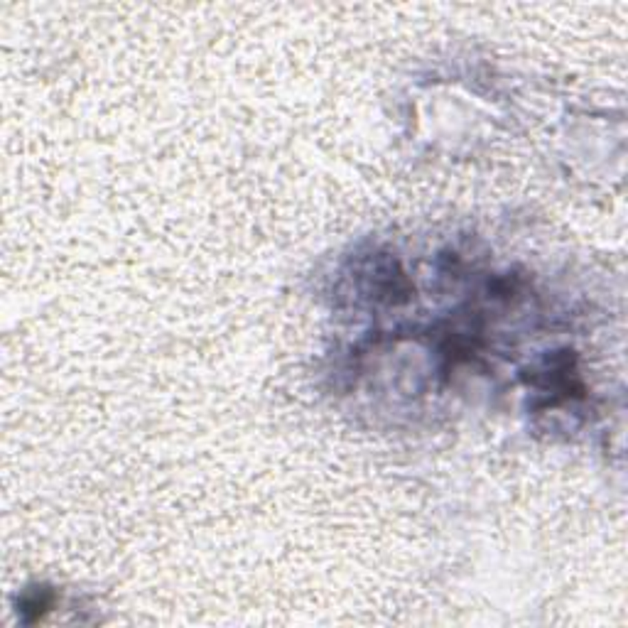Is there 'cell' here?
Segmentation results:
<instances>
[{"label": "cell", "mask_w": 628, "mask_h": 628, "mask_svg": "<svg viewBox=\"0 0 628 628\" xmlns=\"http://www.w3.org/2000/svg\"><path fill=\"white\" fill-rule=\"evenodd\" d=\"M50 604H52V592H47V589H34V592H30V594L23 599V611L25 614L34 611L37 616H42V614L50 609Z\"/></svg>", "instance_id": "cell-1"}]
</instances>
